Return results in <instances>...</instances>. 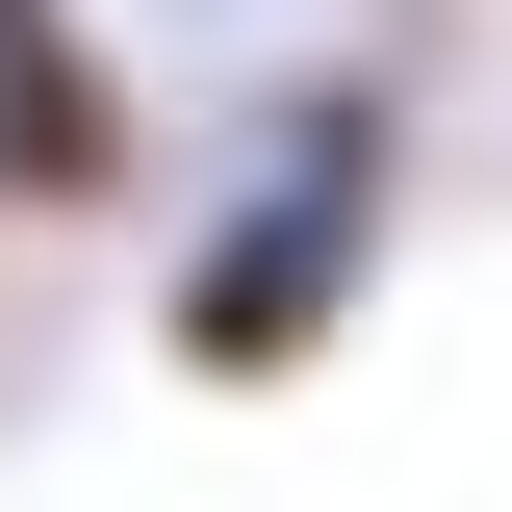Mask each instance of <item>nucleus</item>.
Wrapping results in <instances>:
<instances>
[{
  "mask_svg": "<svg viewBox=\"0 0 512 512\" xmlns=\"http://www.w3.org/2000/svg\"><path fill=\"white\" fill-rule=\"evenodd\" d=\"M359 180H384V103L333 77V103H308V154H256V205L180 256V384H282L333 308H359Z\"/></svg>",
  "mask_w": 512,
  "mask_h": 512,
  "instance_id": "obj_1",
  "label": "nucleus"
},
{
  "mask_svg": "<svg viewBox=\"0 0 512 512\" xmlns=\"http://www.w3.org/2000/svg\"><path fill=\"white\" fill-rule=\"evenodd\" d=\"M103 180H128V77L52 0H0V205H103Z\"/></svg>",
  "mask_w": 512,
  "mask_h": 512,
  "instance_id": "obj_2",
  "label": "nucleus"
}]
</instances>
